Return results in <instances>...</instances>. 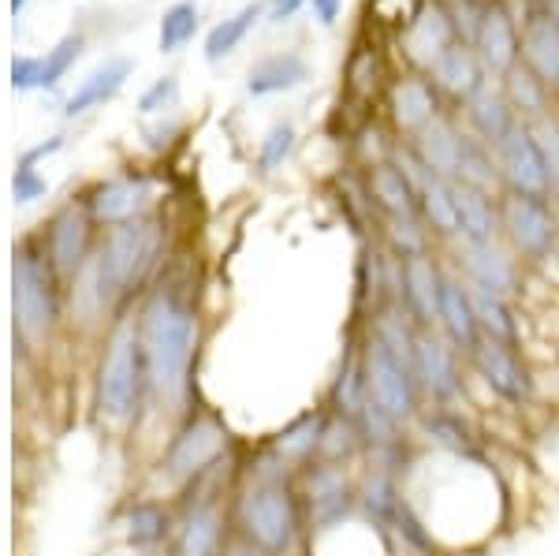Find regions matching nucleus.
I'll return each mask as SVG.
<instances>
[{"label":"nucleus","instance_id":"nucleus-1","mask_svg":"<svg viewBox=\"0 0 559 556\" xmlns=\"http://www.w3.org/2000/svg\"><path fill=\"white\" fill-rule=\"evenodd\" d=\"M407 497L426 516L444 553L474 549L500 531L508 489L500 482V463H463L437 452H421L407 474Z\"/></svg>","mask_w":559,"mask_h":556},{"label":"nucleus","instance_id":"nucleus-2","mask_svg":"<svg viewBox=\"0 0 559 556\" xmlns=\"http://www.w3.org/2000/svg\"><path fill=\"white\" fill-rule=\"evenodd\" d=\"M139 340L150 366V389L153 407H176L191 389V363H194V340H198V310L187 292L176 284L153 288L142 299L139 314Z\"/></svg>","mask_w":559,"mask_h":556},{"label":"nucleus","instance_id":"nucleus-3","mask_svg":"<svg viewBox=\"0 0 559 556\" xmlns=\"http://www.w3.org/2000/svg\"><path fill=\"white\" fill-rule=\"evenodd\" d=\"M160 250H165V224L157 217H139L128 224H116L108 228L102 247L94 250V262L79 273L75 288L90 295L94 310H128L134 292L146 288L150 273L160 262Z\"/></svg>","mask_w":559,"mask_h":556},{"label":"nucleus","instance_id":"nucleus-4","mask_svg":"<svg viewBox=\"0 0 559 556\" xmlns=\"http://www.w3.org/2000/svg\"><path fill=\"white\" fill-rule=\"evenodd\" d=\"M231 523L242 542L258 545L265 556H302L306 516L299 474L295 478H239Z\"/></svg>","mask_w":559,"mask_h":556},{"label":"nucleus","instance_id":"nucleus-5","mask_svg":"<svg viewBox=\"0 0 559 556\" xmlns=\"http://www.w3.org/2000/svg\"><path fill=\"white\" fill-rule=\"evenodd\" d=\"M94 407L108 423H131V418H139V411L153 407L150 366L139 340V321L128 310L112 318L102 358H97Z\"/></svg>","mask_w":559,"mask_h":556},{"label":"nucleus","instance_id":"nucleus-6","mask_svg":"<svg viewBox=\"0 0 559 556\" xmlns=\"http://www.w3.org/2000/svg\"><path fill=\"white\" fill-rule=\"evenodd\" d=\"M474 389L485 392L508 411H530L540 400V378L526 347H511L500 340L481 336L477 347L466 355Z\"/></svg>","mask_w":559,"mask_h":556},{"label":"nucleus","instance_id":"nucleus-7","mask_svg":"<svg viewBox=\"0 0 559 556\" xmlns=\"http://www.w3.org/2000/svg\"><path fill=\"white\" fill-rule=\"evenodd\" d=\"M299 497L306 516V542L362 519L358 508V468L313 460L299 471Z\"/></svg>","mask_w":559,"mask_h":556},{"label":"nucleus","instance_id":"nucleus-8","mask_svg":"<svg viewBox=\"0 0 559 556\" xmlns=\"http://www.w3.org/2000/svg\"><path fill=\"white\" fill-rule=\"evenodd\" d=\"M414 374H418L426 407H474V378L466 355L440 329H418L414 340Z\"/></svg>","mask_w":559,"mask_h":556},{"label":"nucleus","instance_id":"nucleus-9","mask_svg":"<svg viewBox=\"0 0 559 556\" xmlns=\"http://www.w3.org/2000/svg\"><path fill=\"white\" fill-rule=\"evenodd\" d=\"M231 456V437L213 411H187L176 434L168 437L165 452H160V478L168 486L183 489L187 482L198 478L202 471L216 468L221 460Z\"/></svg>","mask_w":559,"mask_h":556},{"label":"nucleus","instance_id":"nucleus-10","mask_svg":"<svg viewBox=\"0 0 559 556\" xmlns=\"http://www.w3.org/2000/svg\"><path fill=\"white\" fill-rule=\"evenodd\" d=\"M362 363H366L369 397L381 403L392 418H400L403 426L418 423V415L426 411V397H421V385L411 358L395 355L392 347L362 329Z\"/></svg>","mask_w":559,"mask_h":556},{"label":"nucleus","instance_id":"nucleus-11","mask_svg":"<svg viewBox=\"0 0 559 556\" xmlns=\"http://www.w3.org/2000/svg\"><path fill=\"white\" fill-rule=\"evenodd\" d=\"M500 239L519 255L522 265H548L559 250V213L552 199L530 194H500Z\"/></svg>","mask_w":559,"mask_h":556},{"label":"nucleus","instance_id":"nucleus-12","mask_svg":"<svg viewBox=\"0 0 559 556\" xmlns=\"http://www.w3.org/2000/svg\"><path fill=\"white\" fill-rule=\"evenodd\" d=\"M12 307H15V329L23 340H45L60 318V295H57V273L49 269L41 255L31 247L15 250L12 265Z\"/></svg>","mask_w":559,"mask_h":556},{"label":"nucleus","instance_id":"nucleus-13","mask_svg":"<svg viewBox=\"0 0 559 556\" xmlns=\"http://www.w3.org/2000/svg\"><path fill=\"white\" fill-rule=\"evenodd\" d=\"M414 434L426 452L463 463H496V445L474 407H426L414 423Z\"/></svg>","mask_w":559,"mask_h":556},{"label":"nucleus","instance_id":"nucleus-14","mask_svg":"<svg viewBox=\"0 0 559 556\" xmlns=\"http://www.w3.org/2000/svg\"><path fill=\"white\" fill-rule=\"evenodd\" d=\"M448 250H452L448 265L466 284L522 303V295H526V265L519 262V255L503 239H492V244H452Z\"/></svg>","mask_w":559,"mask_h":556},{"label":"nucleus","instance_id":"nucleus-15","mask_svg":"<svg viewBox=\"0 0 559 556\" xmlns=\"http://www.w3.org/2000/svg\"><path fill=\"white\" fill-rule=\"evenodd\" d=\"M496 165H500L503 191L530 194V199H552L556 194L552 176H548L545 157H540L530 123H519V128L496 146Z\"/></svg>","mask_w":559,"mask_h":556},{"label":"nucleus","instance_id":"nucleus-16","mask_svg":"<svg viewBox=\"0 0 559 556\" xmlns=\"http://www.w3.org/2000/svg\"><path fill=\"white\" fill-rule=\"evenodd\" d=\"M94 217L83 213L79 205H64L57 217L49 221L45 232V262L60 281H79V273L94 262Z\"/></svg>","mask_w":559,"mask_h":556},{"label":"nucleus","instance_id":"nucleus-17","mask_svg":"<svg viewBox=\"0 0 559 556\" xmlns=\"http://www.w3.org/2000/svg\"><path fill=\"white\" fill-rule=\"evenodd\" d=\"M324 407L340 418H355L362 415L369 389H366V363H362V329L350 326L344 336V352L336 358V370H332L329 385H324Z\"/></svg>","mask_w":559,"mask_h":556},{"label":"nucleus","instance_id":"nucleus-18","mask_svg":"<svg viewBox=\"0 0 559 556\" xmlns=\"http://www.w3.org/2000/svg\"><path fill=\"white\" fill-rule=\"evenodd\" d=\"M471 45L477 57H481L485 71L503 79L522 60V34L515 26V15L503 4L489 0V4L481 8V15H477V31Z\"/></svg>","mask_w":559,"mask_h":556},{"label":"nucleus","instance_id":"nucleus-19","mask_svg":"<svg viewBox=\"0 0 559 556\" xmlns=\"http://www.w3.org/2000/svg\"><path fill=\"white\" fill-rule=\"evenodd\" d=\"M403 284H400V310L407 314L418 329H437L440 310V276H444V258L418 255L400 258Z\"/></svg>","mask_w":559,"mask_h":556},{"label":"nucleus","instance_id":"nucleus-20","mask_svg":"<svg viewBox=\"0 0 559 556\" xmlns=\"http://www.w3.org/2000/svg\"><path fill=\"white\" fill-rule=\"evenodd\" d=\"M437 329L444 333L463 355H471L481 340V326H477V310L471 299L466 281L444 262V276H440V310H437Z\"/></svg>","mask_w":559,"mask_h":556},{"label":"nucleus","instance_id":"nucleus-21","mask_svg":"<svg viewBox=\"0 0 559 556\" xmlns=\"http://www.w3.org/2000/svg\"><path fill=\"white\" fill-rule=\"evenodd\" d=\"M403 497H407V482H403L400 471L373 460L358 468V508H362L366 523H373L381 534L392 531V519L400 512Z\"/></svg>","mask_w":559,"mask_h":556},{"label":"nucleus","instance_id":"nucleus-22","mask_svg":"<svg viewBox=\"0 0 559 556\" xmlns=\"http://www.w3.org/2000/svg\"><path fill=\"white\" fill-rule=\"evenodd\" d=\"M324 423H329V407H324V400H318L313 407H302L295 418H287L273 437H265L269 452L280 456L292 471H302L306 463L318 460Z\"/></svg>","mask_w":559,"mask_h":556},{"label":"nucleus","instance_id":"nucleus-23","mask_svg":"<svg viewBox=\"0 0 559 556\" xmlns=\"http://www.w3.org/2000/svg\"><path fill=\"white\" fill-rule=\"evenodd\" d=\"M173 531H176V505H165L157 497L131 500L120 516V534L134 553L153 556L157 549H168Z\"/></svg>","mask_w":559,"mask_h":556},{"label":"nucleus","instance_id":"nucleus-24","mask_svg":"<svg viewBox=\"0 0 559 556\" xmlns=\"http://www.w3.org/2000/svg\"><path fill=\"white\" fill-rule=\"evenodd\" d=\"M429 75H432V86H437L440 94L452 97V102H463V105L471 102L481 86H489V83H485V75H489V71H485L481 57H477L474 45L463 42V38L452 42L437 60H432Z\"/></svg>","mask_w":559,"mask_h":556},{"label":"nucleus","instance_id":"nucleus-25","mask_svg":"<svg viewBox=\"0 0 559 556\" xmlns=\"http://www.w3.org/2000/svg\"><path fill=\"white\" fill-rule=\"evenodd\" d=\"M146 205H150V184L146 179H108V184L94 187L86 199V213L94 217L97 224H128V221H139L146 217Z\"/></svg>","mask_w":559,"mask_h":556},{"label":"nucleus","instance_id":"nucleus-26","mask_svg":"<svg viewBox=\"0 0 559 556\" xmlns=\"http://www.w3.org/2000/svg\"><path fill=\"white\" fill-rule=\"evenodd\" d=\"M388 113H392V123L400 134L414 139L421 128H429L440 116V90L432 86V79L411 75L400 79L392 86V97H388Z\"/></svg>","mask_w":559,"mask_h":556},{"label":"nucleus","instance_id":"nucleus-27","mask_svg":"<svg viewBox=\"0 0 559 556\" xmlns=\"http://www.w3.org/2000/svg\"><path fill=\"white\" fill-rule=\"evenodd\" d=\"M522 64L548 90L559 86V12H530L522 26Z\"/></svg>","mask_w":559,"mask_h":556},{"label":"nucleus","instance_id":"nucleus-28","mask_svg":"<svg viewBox=\"0 0 559 556\" xmlns=\"http://www.w3.org/2000/svg\"><path fill=\"white\" fill-rule=\"evenodd\" d=\"M407 142L414 146V154L421 157V165H426L429 173H437L444 179H455L459 157H463V142H466V131L459 128L455 120H448V116L440 113L429 128H421Z\"/></svg>","mask_w":559,"mask_h":556},{"label":"nucleus","instance_id":"nucleus-29","mask_svg":"<svg viewBox=\"0 0 559 556\" xmlns=\"http://www.w3.org/2000/svg\"><path fill=\"white\" fill-rule=\"evenodd\" d=\"M455 213H459V244H492L500 239V194L477 191L452 179Z\"/></svg>","mask_w":559,"mask_h":556},{"label":"nucleus","instance_id":"nucleus-30","mask_svg":"<svg viewBox=\"0 0 559 556\" xmlns=\"http://www.w3.org/2000/svg\"><path fill=\"white\" fill-rule=\"evenodd\" d=\"M466 288H471L481 336L500 340V344H511V347H526V321H522V303L503 299V295L485 292V288H474V284H466ZM526 352H530V347H526Z\"/></svg>","mask_w":559,"mask_h":556},{"label":"nucleus","instance_id":"nucleus-31","mask_svg":"<svg viewBox=\"0 0 559 556\" xmlns=\"http://www.w3.org/2000/svg\"><path fill=\"white\" fill-rule=\"evenodd\" d=\"M418 217L429 228L437 244L452 247L459 244V213H455V187L452 179L429 173L418 184Z\"/></svg>","mask_w":559,"mask_h":556},{"label":"nucleus","instance_id":"nucleus-32","mask_svg":"<svg viewBox=\"0 0 559 556\" xmlns=\"http://www.w3.org/2000/svg\"><path fill=\"white\" fill-rule=\"evenodd\" d=\"M366 202L373 213H395V217L418 213V191L392 161H377L366 168Z\"/></svg>","mask_w":559,"mask_h":556},{"label":"nucleus","instance_id":"nucleus-33","mask_svg":"<svg viewBox=\"0 0 559 556\" xmlns=\"http://www.w3.org/2000/svg\"><path fill=\"white\" fill-rule=\"evenodd\" d=\"M466 123H471V134H477V139L489 142L496 150L522 120H519V113L511 109V102L503 97L500 86H481L471 102H466Z\"/></svg>","mask_w":559,"mask_h":556},{"label":"nucleus","instance_id":"nucleus-34","mask_svg":"<svg viewBox=\"0 0 559 556\" xmlns=\"http://www.w3.org/2000/svg\"><path fill=\"white\" fill-rule=\"evenodd\" d=\"M455 20L452 12H448L440 0H432V4L421 8L418 15L411 20V31H407V52L414 60H418L421 68H432V60L440 57V52L448 49L455 38Z\"/></svg>","mask_w":559,"mask_h":556},{"label":"nucleus","instance_id":"nucleus-35","mask_svg":"<svg viewBox=\"0 0 559 556\" xmlns=\"http://www.w3.org/2000/svg\"><path fill=\"white\" fill-rule=\"evenodd\" d=\"M310 79V64L299 57V52H273V57L258 60L250 68L247 90L254 97H269V94H287V90L302 86Z\"/></svg>","mask_w":559,"mask_h":556},{"label":"nucleus","instance_id":"nucleus-36","mask_svg":"<svg viewBox=\"0 0 559 556\" xmlns=\"http://www.w3.org/2000/svg\"><path fill=\"white\" fill-rule=\"evenodd\" d=\"M131 75V60L128 57H112L105 60L102 68L94 71L90 79H83V86L75 90V94L68 97V116H83L90 109H102L105 102H112L116 94L123 90V83H128Z\"/></svg>","mask_w":559,"mask_h":556},{"label":"nucleus","instance_id":"nucleus-37","mask_svg":"<svg viewBox=\"0 0 559 556\" xmlns=\"http://www.w3.org/2000/svg\"><path fill=\"white\" fill-rule=\"evenodd\" d=\"M377 228H381V244L392 250L395 258H418V255H437V239L429 236V228L421 224L418 213L411 217H395V213H373Z\"/></svg>","mask_w":559,"mask_h":556},{"label":"nucleus","instance_id":"nucleus-38","mask_svg":"<svg viewBox=\"0 0 559 556\" xmlns=\"http://www.w3.org/2000/svg\"><path fill=\"white\" fill-rule=\"evenodd\" d=\"M318 460L340 463V468H362L366 441H362V429H358L355 418H340V415H332V411H329V423H324V434H321Z\"/></svg>","mask_w":559,"mask_h":556},{"label":"nucleus","instance_id":"nucleus-39","mask_svg":"<svg viewBox=\"0 0 559 556\" xmlns=\"http://www.w3.org/2000/svg\"><path fill=\"white\" fill-rule=\"evenodd\" d=\"M459 184L477 187V191H489V194H503V179H500V165H496V150L489 142H481L477 134L466 131L463 142V157H459Z\"/></svg>","mask_w":559,"mask_h":556},{"label":"nucleus","instance_id":"nucleus-40","mask_svg":"<svg viewBox=\"0 0 559 556\" xmlns=\"http://www.w3.org/2000/svg\"><path fill=\"white\" fill-rule=\"evenodd\" d=\"M503 97L511 102V109L519 113L522 123H534L540 116H548V86L530 71L526 64H515L503 75Z\"/></svg>","mask_w":559,"mask_h":556},{"label":"nucleus","instance_id":"nucleus-41","mask_svg":"<svg viewBox=\"0 0 559 556\" xmlns=\"http://www.w3.org/2000/svg\"><path fill=\"white\" fill-rule=\"evenodd\" d=\"M258 20H261V4H247V8H239L231 20L216 23L210 31V38H205V60L216 64V60H224L228 52H236L242 45V38L254 31Z\"/></svg>","mask_w":559,"mask_h":556},{"label":"nucleus","instance_id":"nucleus-42","mask_svg":"<svg viewBox=\"0 0 559 556\" xmlns=\"http://www.w3.org/2000/svg\"><path fill=\"white\" fill-rule=\"evenodd\" d=\"M194 31H198V4L194 0H179V4H173L165 12V20H160L157 49L160 52L183 49V45L194 38Z\"/></svg>","mask_w":559,"mask_h":556},{"label":"nucleus","instance_id":"nucleus-43","mask_svg":"<svg viewBox=\"0 0 559 556\" xmlns=\"http://www.w3.org/2000/svg\"><path fill=\"white\" fill-rule=\"evenodd\" d=\"M292 154H295V128L287 120L273 123L265 139H261V146H258V173H265V176L280 173Z\"/></svg>","mask_w":559,"mask_h":556},{"label":"nucleus","instance_id":"nucleus-44","mask_svg":"<svg viewBox=\"0 0 559 556\" xmlns=\"http://www.w3.org/2000/svg\"><path fill=\"white\" fill-rule=\"evenodd\" d=\"M83 52V34H68V38L57 42V49H49V57L41 60V86H57L60 79L68 75L71 64Z\"/></svg>","mask_w":559,"mask_h":556},{"label":"nucleus","instance_id":"nucleus-45","mask_svg":"<svg viewBox=\"0 0 559 556\" xmlns=\"http://www.w3.org/2000/svg\"><path fill=\"white\" fill-rule=\"evenodd\" d=\"M530 131H534L537 150H540V157H545V168H548V176H552V187L559 194V120L548 113L530 123Z\"/></svg>","mask_w":559,"mask_h":556},{"label":"nucleus","instance_id":"nucleus-46","mask_svg":"<svg viewBox=\"0 0 559 556\" xmlns=\"http://www.w3.org/2000/svg\"><path fill=\"white\" fill-rule=\"evenodd\" d=\"M176 97H179V83H176V75H165V79H157L146 94L139 97V113H165V109H173L176 105Z\"/></svg>","mask_w":559,"mask_h":556},{"label":"nucleus","instance_id":"nucleus-47","mask_svg":"<svg viewBox=\"0 0 559 556\" xmlns=\"http://www.w3.org/2000/svg\"><path fill=\"white\" fill-rule=\"evenodd\" d=\"M45 191H49V184H45V176L34 173L31 165H20V168H15V179H12V194H15V202H20V205H26V202H38Z\"/></svg>","mask_w":559,"mask_h":556},{"label":"nucleus","instance_id":"nucleus-48","mask_svg":"<svg viewBox=\"0 0 559 556\" xmlns=\"http://www.w3.org/2000/svg\"><path fill=\"white\" fill-rule=\"evenodd\" d=\"M12 86H15V90H34V86H41V60H34V57H15V60H12Z\"/></svg>","mask_w":559,"mask_h":556},{"label":"nucleus","instance_id":"nucleus-49","mask_svg":"<svg viewBox=\"0 0 559 556\" xmlns=\"http://www.w3.org/2000/svg\"><path fill=\"white\" fill-rule=\"evenodd\" d=\"M310 4H313V15H318V23L332 26V23L340 20V12H344L347 0H310Z\"/></svg>","mask_w":559,"mask_h":556},{"label":"nucleus","instance_id":"nucleus-50","mask_svg":"<svg viewBox=\"0 0 559 556\" xmlns=\"http://www.w3.org/2000/svg\"><path fill=\"white\" fill-rule=\"evenodd\" d=\"M306 4V0H269V20L273 23H287L295 20V12Z\"/></svg>","mask_w":559,"mask_h":556},{"label":"nucleus","instance_id":"nucleus-51","mask_svg":"<svg viewBox=\"0 0 559 556\" xmlns=\"http://www.w3.org/2000/svg\"><path fill=\"white\" fill-rule=\"evenodd\" d=\"M64 146V134H52L49 142H41V146H34V150H26L20 165H31L34 168V161H41V157H49V154H57V150Z\"/></svg>","mask_w":559,"mask_h":556},{"label":"nucleus","instance_id":"nucleus-52","mask_svg":"<svg viewBox=\"0 0 559 556\" xmlns=\"http://www.w3.org/2000/svg\"><path fill=\"white\" fill-rule=\"evenodd\" d=\"M224 556H265V553H261L258 545L242 542V537L236 534V537H231V542H228V549H224Z\"/></svg>","mask_w":559,"mask_h":556},{"label":"nucleus","instance_id":"nucleus-53","mask_svg":"<svg viewBox=\"0 0 559 556\" xmlns=\"http://www.w3.org/2000/svg\"><path fill=\"white\" fill-rule=\"evenodd\" d=\"M23 8H26V0H12V15H20Z\"/></svg>","mask_w":559,"mask_h":556},{"label":"nucleus","instance_id":"nucleus-54","mask_svg":"<svg viewBox=\"0 0 559 556\" xmlns=\"http://www.w3.org/2000/svg\"><path fill=\"white\" fill-rule=\"evenodd\" d=\"M471 4H477V8H485V4H489V0H471Z\"/></svg>","mask_w":559,"mask_h":556},{"label":"nucleus","instance_id":"nucleus-55","mask_svg":"<svg viewBox=\"0 0 559 556\" xmlns=\"http://www.w3.org/2000/svg\"><path fill=\"white\" fill-rule=\"evenodd\" d=\"M153 556H160V553H153Z\"/></svg>","mask_w":559,"mask_h":556}]
</instances>
